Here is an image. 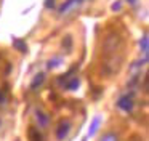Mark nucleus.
Returning <instances> with one entry per match:
<instances>
[{
	"mask_svg": "<svg viewBox=\"0 0 149 141\" xmlns=\"http://www.w3.org/2000/svg\"><path fill=\"white\" fill-rule=\"evenodd\" d=\"M120 43H122V40H120V37H119L117 34H111V35H107V37L104 38V43H103L104 53H107V54L116 53L117 48L120 47Z\"/></svg>",
	"mask_w": 149,
	"mask_h": 141,
	"instance_id": "1",
	"label": "nucleus"
},
{
	"mask_svg": "<svg viewBox=\"0 0 149 141\" xmlns=\"http://www.w3.org/2000/svg\"><path fill=\"white\" fill-rule=\"evenodd\" d=\"M71 128H72V124H71V122L63 120L61 124L56 127V140H58V141H64L66 138H68Z\"/></svg>",
	"mask_w": 149,
	"mask_h": 141,
	"instance_id": "2",
	"label": "nucleus"
},
{
	"mask_svg": "<svg viewBox=\"0 0 149 141\" xmlns=\"http://www.w3.org/2000/svg\"><path fill=\"white\" fill-rule=\"evenodd\" d=\"M84 2H85V0H66V2L59 6L58 11H59V15H61V16L63 15H68V13H71L72 10L77 8V6H80Z\"/></svg>",
	"mask_w": 149,
	"mask_h": 141,
	"instance_id": "3",
	"label": "nucleus"
},
{
	"mask_svg": "<svg viewBox=\"0 0 149 141\" xmlns=\"http://www.w3.org/2000/svg\"><path fill=\"white\" fill-rule=\"evenodd\" d=\"M133 99H132V96H128V95H125V96H122V98L117 101V106H119L122 111H125V112H132L133 111Z\"/></svg>",
	"mask_w": 149,
	"mask_h": 141,
	"instance_id": "4",
	"label": "nucleus"
},
{
	"mask_svg": "<svg viewBox=\"0 0 149 141\" xmlns=\"http://www.w3.org/2000/svg\"><path fill=\"white\" fill-rule=\"evenodd\" d=\"M36 119H37V122H39V127H42V128H47V127H48L50 117H48V115H47L43 111L37 109V111H36Z\"/></svg>",
	"mask_w": 149,
	"mask_h": 141,
	"instance_id": "5",
	"label": "nucleus"
},
{
	"mask_svg": "<svg viewBox=\"0 0 149 141\" xmlns=\"http://www.w3.org/2000/svg\"><path fill=\"white\" fill-rule=\"evenodd\" d=\"M61 45H63V48H64L68 53H71L72 48H74V38H72V35L71 34H66L64 38H63V42H61Z\"/></svg>",
	"mask_w": 149,
	"mask_h": 141,
	"instance_id": "6",
	"label": "nucleus"
},
{
	"mask_svg": "<svg viewBox=\"0 0 149 141\" xmlns=\"http://www.w3.org/2000/svg\"><path fill=\"white\" fill-rule=\"evenodd\" d=\"M45 82V74L43 72H39V74H36V77H34V80L31 82V90H37L42 83Z\"/></svg>",
	"mask_w": 149,
	"mask_h": 141,
	"instance_id": "7",
	"label": "nucleus"
},
{
	"mask_svg": "<svg viewBox=\"0 0 149 141\" xmlns=\"http://www.w3.org/2000/svg\"><path fill=\"white\" fill-rule=\"evenodd\" d=\"M27 135H29V141H42V133L36 127H29Z\"/></svg>",
	"mask_w": 149,
	"mask_h": 141,
	"instance_id": "8",
	"label": "nucleus"
},
{
	"mask_svg": "<svg viewBox=\"0 0 149 141\" xmlns=\"http://www.w3.org/2000/svg\"><path fill=\"white\" fill-rule=\"evenodd\" d=\"M63 63H64V59H63L61 56H56V58H52V59L47 63V67H48V69H56V67H59Z\"/></svg>",
	"mask_w": 149,
	"mask_h": 141,
	"instance_id": "9",
	"label": "nucleus"
},
{
	"mask_svg": "<svg viewBox=\"0 0 149 141\" xmlns=\"http://www.w3.org/2000/svg\"><path fill=\"white\" fill-rule=\"evenodd\" d=\"M139 47H141L144 56H148V51H149V37H148V34H144L141 37V40H139Z\"/></svg>",
	"mask_w": 149,
	"mask_h": 141,
	"instance_id": "10",
	"label": "nucleus"
},
{
	"mask_svg": "<svg viewBox=\"0 0 149 141\" xmlns=\"http://www.w3.org/2000/svg\"><path fill=\"white\" fill-rule=\"evenodd\" d=\"M100 124H101V117H95L93 124L90 125V130H88V136H93V135L96 133L98 128H100Z\"/></svg>",
	"mask_w": 149,
	"mask_h": 141,
	"instance_id": "11",
	"label": "nucleus"
},
{
	"mask_svg": "<svg viewBox=\"0 0 149 141\" xmlns=\"http://www.w3.org/2000/svg\"><path fill=\"white\" fill-rule=\"evenodd\" d=\"M13 47L16 48V50H19L21 53H26L27 51V45L24 43L23 40H19V38H13Z\"/></svg>",
	"mask_w": 149,
	"mask_h": 141,
	"instance_id": "12",
	"label": "nucleus"
},
{
	"mask_svg": "<svg viewBox=\"0 0 149 141\" xmlns=\"http://www.w3.org/2000/svg\"><path fill=\"white\" fill-rule=\"evenodd\" d=\"M80 87V80L77 79V77H74V79H71L68 82V85H66V88L68 90H71V91H75V90Z\"/></svg>",
	"mask_w": 149,
	"mask_h": 141,
	"instance_id": "13",
	"label": "nucleus"
},
{
	"mask_svg": "<svg viewBox=\"0 0 149 141\" xmlns=\"http://www.w3.org/2000/svg\"><path fill=\"white\" fill-rule=\"evenodd\" d=\"M100 141H119V136L116 133H112V131H109V133H104L100 138Z\"/></svg>",
	"mask_w": 149,
	"mask_h": 141,
	"instance_id": "14",
	"label": "nucleus"
},
{
	"mask_svg": "<svg viewBox=\"0 0 149 141\" xmlns=\"http://www.w3.org/2000/svg\"><path fill=\"white\" fill-rule=\"evenodd\" d=\"M45 6L47 8H55V0H45Z\"/></svg>",
	"mask_w": 149,
	"mask_h": 141,
	"instance_id": "15",
	"label": "nucleus"
},
{
	"mask_svg": "<svg viewBox=\"0 0 149 141\" xmlns=\"http://www.w3.org/2000/svg\"><path fill=\"white\" fill-rule=\"evenodd\" d=\"M3 103H5V93L0 91V104H3Z\"/></svg>",
	"mask_w": 149,
	"mask_h": 141,
	"instance_id": "16",
	"label": "nucleus"
},
{
	"mask_svg": "<svg viewBox=\"0 0 149 141\" xmlns=\"http://www.w3.org/2000/svg\"><path fill=\"white\" fill-rule=\"evenodd\" d=\"M128 3L130 5H136V0H128Z\"/></svg>",
	"mask_w": 149,
	"mask_h": 141,
	"instance_id": "17",
	"label": "nucleus"
},
{
	"mask_svg": "<svg viewBox=\"0 0 149 141\" xmlns=\"http://www.w3.org/2000/svg\"><path fill=\"white\" fill-rule=\"evenodd\" d=\"M0 125H2V122H0Z\"/></svg>",
	"mask_w": 149,
	"mask_h": 141,
	"instance_id": "18",
	"label": "nucleus"
},
{
	"mask_svg": "<svg viewBox=\"0 0 149 141\" xmlns=\"http://www.w3.org/2000/svg\"><path fill=\"white\" fill-rule=\"evenodd\" d=\"M84 141H85V140H84Z\"/></svg>",
	"mask_w": 149,
	"mask_h": 141,
	"instance_id": "19",
	"label": "nucleus"
}]
</instances>
